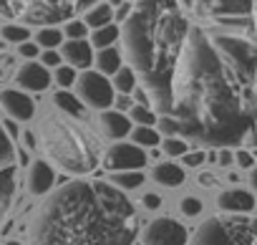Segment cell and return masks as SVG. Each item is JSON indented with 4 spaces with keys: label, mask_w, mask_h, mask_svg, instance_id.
I'll use <instances>...</instances> for the list:
<instances>
[{
    "label": "cell",
    "mask_w": 257,
    "mask_h": 245,
    "mask_svg": "<svg viewBox=\"0 0 257 245\" xmlns=\"http://www.w3.org/2000/svg\"><path fill=\"white\" fill-rule=\"evenodd\" d=\"M28 38H31L28 26H23V23H8V26H3V41L6 43H23Z\"/></svg>",
    "instance_id": "4316f807"
},
{
    "label": "cell",
    "mask_w": 257,
    "mask_h": 245,
    "mask_svg": "<svg viewBox=\"0 0 257 245\" xmlns=\"http://www.w3.org/2000/svg\"><path fill=\"white\" fill-rule=\"evenodd\" d=\"M98 0H0V16L16 23H63Z\"/></svg>",
    "instance_id": "277c9868"
},
{
    "label": "cell",
    "mask_w": 257,
    "mask_h": 245,
    "mask_svg": "<svg viewBox=\"0 0 257 245\" xmlns=\"http://www.w3.org/2000/svg\"><path fill=\"white\" fill-rule=\"evenodd\" d=\"M128 119L137 121V124H142V127H152V124H157V114H154L147 104H134L132 109H128Z\"/></svg>",
    "instance_id": "484cf974"
},
{
    "label": "cell",
    "mask_w": 257,
    "mask_h": 245,
    "mask_svg": "<svg viewBox=\"0 0 257 245\" xmlns=\"http://www.w3.org/2000/svg\"><path fill=\"white\" fill-rule=\"evenodd\" d=\"M177 8L194 21L254 18V0H177Z\"/></svg>",
    "instance_id": "8992f818"
},
{
    "label": "cell",
    "mask_w": 257,
    "mask_h": 245,
    "mask_svg": "<svg viewBox=\"0 0 257 245\" xmlns=\"http://www.w3.org/2000/svg\"><path fill=\"white\" fill-rule=\"evenodd\" d=\"M26 142H28V147H31V149L36 147V139H33V134H26Z\"/></svg>",
    "instance_id": "b9f144b4"
},
{
    "label": "cell",
    "mask_w": 257,
    "mask_h": 245,
    "mask_svg": "<svg viewBox=\"0 0 257 245\" xmlns=\"http://www.w3.org/2000/svg\"><path fill=\"white\" fill-rule=\"evenodd\" d=\"M111 21H113V8L108 3H93L86 8V16H83L86 28H101Z\"/></svg>",
    "instance_id": "d6986e66"
},
{
    "label": "cell",
    "mask_w": 257,
    "mask_h": 245,
    "mask_svg": "<svg viewBox=\"0 0 257 245\" xmlns=\"http://www.w3.org/2000/svg\"><path fill=\"white\" fill-rule=\"evenodd\" d=\"M189 245H254V217L219 212L207 217L187 240Z\"/></svg>",
    "instance_id": "5b68a950"
},
{
    "label": "cell",
    "mask_w": 257,
    "mask_h": 245,
    "mask_svg": "<svg viewBox=\"0 0 257 245\" xmlns=\"http://www.w3.org/2000/svg\"><path fill=\"white\" fill-rule=\"evenodd\" d=\"M189 232L174 217H157L142 232V245H187Z\"/></svg>",
    "instance_id": "30bf717a"
},
{
    "label": "cell",
    "mask_w": 257,
    "mask_h": 245,
    "mask_svg": "<svg viewBox=\"0 0 257 245\" xmlns=\"http://www.w3.org/2000/svg\"><path fill=\"white\" fill-rule=\"evenodd\" d=\"M98 127L101 132L108 137V139H123L132 132V119H128L123 111H116V109H103L101 116H98Z\"/></svg>",
    "instance_id": "2e32d148"
},
{
    "label": "cell",
    "mask_w": 257,
    "mask_h": 245,
    "mask_svg": "<svg viewBox=\"0 0 257 245\" xmlns=\"http://www.w3.org/2000/svg\"><path fill=\"white\" fill-rule=\"evenodd\" d=\"M18 53H21L26 61H31V58H36V56H38V46H36V43H31V41H23V43H18Z\"/></svg>",
    "instance_id": "e575fe53"
},
{
    "label": "cell",
    "mask_w": 257,
    "mask_h": 245,
    "mask_svg": "<svg viewBox=\"0 0 257 245\" xmlns=\"http://www.w3.org/2000/svg\"><path fill=\"white\" fill-rule=\"evenodd\" d=\"M132 134V142L134 144H139V147H157L159 142H162V134H159V129H154V127H137V129H132L128 132Z\"/></svg>",
    "instance_id": "cb8c5ba5"
},
{
    "label": "cell",
    "mask_w": 257,
    "mask_h": 245,
    "mask_svg": "<svg viewBox=\"0 0 257 245\" xmlns=\"http://www.w3.org/2000/svg\"><path fill=\"white\" fill-rule=\"evenodd\" d=\"M38 147L48 165H56V170L71 177H86L101 167L103 144L86 119L68 116L58 109L38 124Z\"/></svg>",
    "instance_id": "3957f363"
},
{
    "label": "cell",
    "mask_w": 257,
    "mask_h": 245,
    "mask_svg": "<svg viewBox=\"0 0 257 245\" xmlns=\"http://www.w3.org/2000/svg\"><path fill=\"white\" fill-rule=\"evenodd\" d=\"M197 182H199L202 187H214V185H217V177H214L212 172H202V175L197 177Z\"/></svg>",
    "instance_id": "f35d334b"
},
{
    "label": "cell",
    "mask_w": 257,
    "mask_h": 245,
    "mask_svg": "<svg viewBox=\"0 0 257 245\" xmlns=\"http://www.w3.org/2000/svg\"><path fill=\"white\" fill-rule=\"evenodd\" d=\"M66 38H86V33H88V28H86V23L83 21H68L66 26H63V31H61Z\"/></svg>",
    "instance_id": "4dcf8cb0"
},
{
    "label": "cell",
    "mask_w": 257,
    "mask_h": 245,
    "mask_svg": "<svg viewBox=\"0 0 257 245\" xmlns=\"http://www.w3.org/2000/svg\"><path fill=\"white\" fill-rule=\"evenodd\" d=\"M18 187V152L13 137L0 124V225H3L13 210Z\"/></svg>",
    "instance_id": "52a82bcc"
},
{
    "label": "cell",
    "mask_w": 257,
    "mask_h": 245,
    "mask_svg": "<svg viewBox=\"0 0 257 245\" xmlns=\"http://www.w3.org/2000/svg\"><path fill=\"white\" fill-rule=\"evenodd\" d=\"M116 41H118V26H113V23H106L101 28H93L91 31V38H88L91 48H106V46H113Z\"/></svg>",
    "instance_id": "7402d4cb"
},
{
    "label": "cell",
    "mask_w": 257,
    "mask_h": 245,
    "mask_svg": "<svg viewBox=\"0 0 257 245\" xmlns=\"http://www.w3.org/2000/svg\"><path fill=\"white\" fill-rule=\"evenodd\" d=\"M16 84L23 91H46L51 86V73H48V68L43 63H36V58H31L18 68Z\"/></svg>",
    "instance_id": "4fadbf2b"
},
{
    "label": "cell",
    "mask_w": 257,
    "mask_h": 245,
    "mask_svg": "<svg viewBox=\"0 0 257 245\" xmlns=\"http://www.w3.org/2000/svg\"><path fill=\"white\" fill-rule=\"evenodd\" d=\"M152 177H154V182H157V185L174 190V187H182V185H184L187 172H184V167H182V165H177V162H159V165L154 167Z\"/></svg>",
    "instance_id": "e0dca14e"
},
{
    "label": "cell",
    "mask_w": 257,
    "mask_h": 245,
    "mask_svg": "<svg viewBox=\"0 0 257 245\" xmlns=\"http://www.w3.org/2000/svg\"><path fill=\"white\" fill-rule=\"evenodd\" d=\"M217 205L222 212H237V215H252L254 210V195L249 190H242V187H232V190H224L219 197H217Z\"/></svg>",
    "instance_id": "9a60e30c"
},
{
    "label": "cell",
    "mask_w": 257,
    "mask_h": 245,
    "mask_svg": "<svg viewBox=\"0 0 257 245\" xmlns=\"http://www.w3.org/2000/svg\"><path fill=\"white\" fill-rule=\"evenodd\" d=\"M63 43V33H61V28H56V26H43L38 33H36V46L38 48H56V46H61Z\"/></svg>",
    "instance_id": "d4e9b609"
},
{
    "label": "cell",
    "mask_w": 257,
    "mask_h": 245,
    "mask_svg": "<svg viewBox=\"0 0 257 245\" xmlns=\"http://www.w3.org/2000/svg\"><path fill=\"white\" fill-rule=\"evenodd\" d=\"M41 63L48 68V66H58L61 63V53L56 51V48H46V53L41 56Z\"/></svg>",
    "instance_id": "d590c367"
},
{
    "label": "cell",
    "mask_w": 257,
    "mask_h": 245,
    "mask_svg": "<svg viewBox=\"0 0 257 245\" xmlns=\"http://www.w3.org/2000/svg\"><path fill=\"white\" fill-rule=\"evenodd\" d=\"M3 129H6L11 137H16V134H18V127L13 124V121H6V124H3Z\"/></svg>",
    "instance_id": "ab89813d"
},
{
    "label": "cell",
    "mask_w": 257,
    "mask_h": 245,
    "mask_svg": "<svg viewBox=\"0 0 257 245\" xmlns=\"http://www.w3.org/2000/svg\"><path fill=\"white\" fill-rule=\"evenodd\" d=\"M142 205H144L147 210H152V212H154V210H159V207H162V197H159L157 192H147V195L142 197Z\"/></svg>",
    "instance_id": "8d00e7d4"
},
{
    "label": "cell",
    "mask_w": 257,
    "mask_h": 245,
    "mask_svg": "<svg viewBox=\"0 0 257 245\" xmlns=\"http://www.w3.org/2000/svg\"><path fill=\"white\" fill-rule=\"evenodd\" d=\"M73 81H76V68H73V66H68V63L56 66V84H58L61 89L73 86Z\"/></svg>",
    "instance_id": "f1b7e54d"
},
{
    "label": "cell",
    "mask_w": 257,
    "mask_h": 245,
    "mask_svg": "<svg viewBox=\"0 0 257 245\" xmlns=\"http://www.w3.org/2000/svg\"><path fill=\"white\" fill-rule=\"evenodd\" d=\"M149 162L144 147L134 142H116L101 154V167L108 172H123V170H144Z\"/></svg>",
    "instance_id": "9c48e42d"
},
{
    "label": "cell",
    "mask_w": 257,
    "mask_h": 245,
    "mask_svg": "<svg viewBox=\"0 0 257 245\" xmlns=\"http://www.w3.org/2000/svg\"><path fill=\"white\" fill-rule=\"evenodd\" d=\"M118 41L167 137L209 147L252 142L254 18L194 21L174 0H137Z\"/></svg>",
    "instance_id": "6da1fadb"
},
{
    "label": "cell",
    "mask_w": 257,
    "mask_h": 245,
    "mask_svg": "<svg viewBox=\"0 0 257 245\" xmlns=\"http://www.w3.org/2000/svg\"><path fill=\"white\" fill-rule=\"evenodd\" d=\"M0 109L16 121H31L36 116V104L26 91L18 89H3L0 91Z\"/></svg>",
    "instance_id": "8fae6325"
},
{
    "label": "cell",
    "mask_w": 257,
    "mask_h": 245,
    "mask_svg": "<svg viewBox=\"0 0 257 245\" xmlns=\"http://www.w3.org/2000/svg\"><path fill=\"white\" fill-rule=\"evenodd\" d=\"M232 162H237V167H242V170H252L254 167V157L247 149H237L232 154Z\"/></svg>",
    "instance_id": "d6a6232c"
},
{
    "label": "cell",
    "mask_w": 257,
    "mask_h": 245,
    "mask_svg": "<svg viewBox=\"0 0 257 245\" xmlns=\"http://www.w3.org/2000/svg\"><path fill=\"white\" fill-rule=\"evenodd\" d=\"M0 245H23L21 240H6V242H0Z\"/></svg>",
    "instance_id": "7bdbcfd3"
},
{
    "label": "cell",
    "mask_w": 257,
    "mask_h": 245,
    "mask_svg": "<svg viewBox=\"0 0 257 245\" xmlns=\"http://www.w3.org/2000/svg\"><path fill=\"white\" fill-rule=\"evenodd\" d=\"M76 91H78V99L83 106L88 109H96V111H103V109H111L113 106V86L108 81V76L98 73V71H91V68H83L81 76H76Z\"/></svg>",
    "instance_id": "ba28073f"
},
{
    "label": "cell",
    "mask_w": 257,
    "mask_h": 245,
    "mask_svg": "<svg viewBox=\"0 0 257 245\" xmlns=\"http://www.w3.org/2000/svg\"><path fill=\"white\" fill-rule=\"evenodd\" d=\"M61 58L73 68H91L93 63V48L86 38H68L61 43Z\"/></svg>",
    "instance_id": "5bb4252c"
},
{
    "label": "cell",
    "mask_w": 257,
    "mask_h": 245,
    "mask_svg": "<svg viewBox=\"0 0 257 245\" xmlns=\"http://www.w3.org/2000/svg\"><path fill=\"white\" fill-rule=\"evenodd\" d=\"M26 185H28V192L36 195V197L48 195V192L56 187V170H53V165H48L46 159H36V162H31V167H28V177H26Z\"/></svg>",
    "instance_id": "7c38bea8"
},
{
    "label": "cell",
    "mask_w": 257,
    "mask_h": 245,
    "mask_svg": "<svg viewBox=\"0 0 257 245\" xmlns=\"http://www.w3.org/2000/svg\"><path fill=\"white\" fill-rule=\"evenodd\" d=\"M144 172L142 170H123V172H111V177H108V182L113 185V187H118L121 192H126V190H137V187H142L144 185Z\"/></svg>",
    "instance_id": "44dd1931"
},
{
    "label": "cell",
    "mask_w": 257,
    "mask_h": 245,
    "mask_svg": "<svg viewBox=\"0 0 257 245\" xmlns=\"http://www.w3.org/2000/svg\"><path fill=\"white\" fill-rule=\"evenodd\" d=\"M159 144H162V149H164L169 157H182V154L189 149L187 139H182V137H167V139L159 142Z\"/></svg>",
    "instance_id": "83f0119b"
},
{
    "label": "cell",
    "mask_w": 257,
    "mask_h": 245,
    "mask_svg": "<svg viewBox=\"0 0 257 245\" xmlns=\"http://www.w3.org/2000/svg\"><path fill=\"white\" fill-rule=\"evenodd\" d=\"M28 225V245H134V202L106 180L76 177L48 195Z\"/></svg>",
    "instance_id": "7a4b0ae2"
},
{
    "label": "cell",
    "mask_w": 257,
    "mask_h": 245,
    "mask_svg": "<svg viewBox=\"0 0 257 245\" xmlns=\"http://www.w3.org/2000/svg\"><path fill=\"white\" fill-rule=\"evenodd\" d=\"M123 3H126V0H108L111 8H118V6H123Z\"/></svg>",
    "instance_id": "60d3db41"
},
{
    "label": "cell",
    "mask_w": 257,
    "mask_h": 245,
    "mask_svg": "<svg viewBox=\"0 0 257 245\" xmlns=\"http://www.w3.org/2000/svg\"><path fill=\"white\" fill-rule=\"evenodd\" d=\"M111 86H113L116 94H132V91H137V76H134V71L121 63V66L116 68V73H113Z\"/></svg>",
    "instance_id": "603a6c76"
},
{
    "label": "cell",
    "mask_w": 257,
    "mask_h": 245,
    "mask_svg": "<svg viewBox=\"0 0 257 245\" xmlns=\"http://www.w3.org/2000/svg\"><path fill=\"white\" fill-rule=\"evenodd\" d=\"M113 104H116V111H128L134 106L132 94H113Z\"/></svg>",
    "instance_id": "836d02e7"
},
{
    "label": "cell",
    "mask_w": 257,
    "mask_h": 245,
    "mask_svg": "<svg viewBox=\"0 0 257 245\" xmlns=\"http://www.w3.org/2000/svg\"><path fill=\"white\" fill-rule=\"evenodd\" d=\"M204 159H207V154L199 152V149H197V152H189V149H187V152L182 154V165H184V167H194V170H197L199 165H204Z\"/></svg>",
    "instance_id": "1f68e13d"
},
{
    "label": "cell",
    "mask_w": 257,
    "mask_h": 245,
    "mask_svg": "<svg viewBox=\"0 0 257 245\" xmlns=\"http://www.w3.org/2000/svg\"><path fill=\"white\" fill-rule=\"evenodd\" d=\"M214 162H219L222 167H229L232 165V152L227 147H222L219 152H214Z\"/></svg>",
    "instance_id": "74e56055"
},
{
    "label": "cell",
    "mask_w": 257,
    "mask_h": 245,
    "mask_svg": "<svg viewBox=\"0 0 257 245\" xmlns=\"http://www.w3.org/2000/svg\"><path fill=\"white\" fill-rule=\"evenodd\" d=\"M53 104H56L58 111H63V114H68V116L86 119V106L81 104L78 96H73V94H68V91H58V94L53 96Z\"/></svg>",
    "instance_id": "ffe728a7"
},
{
    "label": "cell",
    "mask_w": 257,
    "mask_h": 245,
    "mask_svg": "<svg viewBox=\"0 0 257 245\" xmlns=\"http://www.w3.org/2000/svg\"><path fill=\"white\" fill-rule=\"evenodd\" d=\"M121 63H123V56H121V51H118L116 46L98 48V53H96V68H98V73H103V76H113L116 68H118Z\"/></svg>",
    "instance_id": "ac0fdd59"
},
{
    "label": "cell",
    "mask_w": 257,
    "mask_h": 245,
    "mask_svg": "<svg viewBox=\"0 0 257 245\" xmlns=\"http://www.w3.org/2000/svg\"><path fill=\"white\" fill-rule=\"evenodd\" d=\"M179 210H182V215L184 217H197V215H202V210H204V205H202V200L199 197H184L182 202H179Z\"/></svg>",
    "instance_id": "f546056e"
},
{
    "label": "cell",
    "mask_w": 257,
    "mask_h": 245,
    "mask_svg": "<svg viewBox=\"0 0 257 245\" xmlns=\"http://www.w3.org/2000/svg\"><path fill=\"white\" fill-rule=\"evenodd\" d=\"M0 76H3V68H0Z\"/></svg>",
    "instance_id": "ee69618b"
}]
</instances>
